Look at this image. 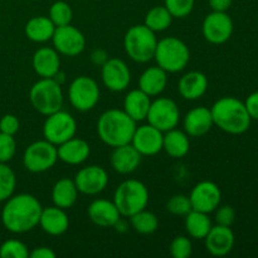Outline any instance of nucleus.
I'll return each instance as SVG.
<instances>
[{
    "label": "nucleus",
    "mask_w": 258,
    "mask_h": 258,
    "mask_svg": "<svg viewBox=\"0 0 258 258\" xmlns=\"http://www.w3.org/2000/svg\"><path fill=\"white\" fill-rule=\"evenodd\" d=\"M42 209V204L32 194H13L3 207L2 223L10 233H27L39 224Z\"/></svg>",
    "instance_id": "f257e3e1"
},
{
    "label": "nucleus",
    "mask_w": 258,
    "mask_h": 258,
    "mask_svg": "<svg viewBox=\"0 0 258 258\" xmlns=\"http://www.w3.org/2000/svg\"><path fill=\"white\" fill-rule=\"evenodd\" d=\"M213 123L231 135H241L251 126V116L244 102L236 97H222L211 108Z\"/></svg>",
    "instance_id": "f03ea898"
},
{
    "label": "nucleus",
    "mask_w": 258,
    "mask_h": 258,
    "mask_svg": "<svg viewBox=\"0 0 258 258\" xmlns=\"http://www.w3.org/2000/svg\"><path fill=\"white\" fill-rule=\"evenodd\" d=\"M136 127V121L118 108L105 111L97 121L98 138L111 148L130 144Z\"/></svg>",
    "instance_id": "7ed1b4c3"
},
{
    "label": "nucleus",
    "mask_w": 258,
    "mask_h": 258,
    "mask_svg": "<svg viewBox=\"0 0 258 258\" xmlns=\"http://www.w3.org/2000/svg\"><path fill=\"white\" fill-rule=\"evenodd\" d=\"M113 203L120 212L121 217L130 218L131 216L148 207L149 190L143 181L128 179L116 188Z\"/></svg>",
    "instance_id": "20e7f679"
},
{
    "label": "nucleus",
    "mask_w": 258,
    "mask_h": 258,
    "mask_svg": "<svg viewBox=\"0 0 258 258\" xmlns=\"http://www.w3.org/2000/svg\"><path fill=\"white\" fill-rule=\"evenodd\" d=\"M156 44L158 39L155 32L149 29L145 24L133 25L123 37L126 54L138 63H148L154 59Z\"/></svg>",
    "instance_id": "39448f33"
},
{
    "label": "nucleus",
    "mask_w": 258,
    "mask_h": 258,
    "mask_svg": "<svg viewBox=\"0 0 258 258\" xmlns=\"http://www.w3.org/2000/svg\"><path fill=\"white\" fill-rule=\"evenodd\" d=\"M154 59L159 67L168 73L183 71L190 59V52L185 43L176 37H166L158 40Z\"/></svg>",
    "instance_id": "423d86ee"
},
{
    "label": "nucleus",
    "mask_w": 258,
    "mask_h": 258,
    "mask_svg": "<svg viewBox=\"0 0 258 258\" xmlns=\"http://www.w3.org/2000/svg\"><path fill=\"white\" fill-rule=\"evenodd\" d=\"M29 100L35 111L48 116L62 110L64 97L59 83L53 78H40L30 88Z\"/></svg>",
    "instance_id": "0eeeda50"
},
{
    "label": "nucleus",
    "mask_w": 258,
    "mask_h": 258,
    "mask_svg": "<svg viewBox=\"0 0 258 258\" xmlns=\"http://www.w3.org/2000/svg\"><path fill=\"white\" fill-rule=\"evenodd\" d=\"M58 160L57 146L49 141L38 140L30 144L23 155V165L30 173H44L55 165Z\"/></svg>",
    "instance_id": "6e6552de"
},
{
    "label": "nucleus",
    "mask_w": 258,
    "mask_h": 258,
    "mask_svg": "<svg viewBox=\"0 0 258 258\" xmlns=\"http://www.w3.org/2000/svg\"><path fill=\"white\" fill-rule=\"evenodd\" d=\"M100 87L93 78L80 76L71 82L68 88V98L73 107L81 112H86L95 107L100 100Z\"/></svg>",
    "instance_id": "1a4fd4ad"
},
{
    "label": "nucleus",
    "mask_w": 258,
    "mask_h": 258,
    "mask_svg": "<svg viewBox=\"0 0 258 258\" xmlns=\"http://www.w3.org/2000/svg\"><path fill=\"white\" fill-rule=\"evenodd\" d=\"M76 133L77 122L75 117L62 110L48 115L43 125V136L45 140L55 146L75 138Z\"/></svg>",
    "instance_id": "9d476101"
},
{
    "label": "nucleus",
    "mask_w": 258,
    "mask_h": 258,
    "mask_svg": "<svg viewBox=\"0 0 258 258\" xmlns=\"http://www.w3.org/2000/svg\"><path fill=\"white\" fill-rule=\"evenodd\" d=\"M146 120L154 127L160 131H165L175 128L180 120V111L174 100L166 97H159L151 101Z\"/></svg>",
    "instance_id": "9b49d317"
},
{
    "label": "nucleus",
    "mask_w": 258,
    "mask_h": 258,
    "mask_svg": "<svg viewBox=\"0 0 258 258\" xmlns=\"http://www.w3.org/2000/svg\"><path fill=\"white\" fill-rule=\"evenodd\" d=\"M202 32L207 42L223 44L233 34V20L227 12H212L203 20Z\"/></svg>",
    "instance_id": "f8f14e48"
},
{
    "label": "nucleus",
    "mask_w": 258,
    "mask_h": 258,
    "mask_svg": "<svg viewBox=\"0 0 258 258\" xmlns=\"http://www.w3.org/2000/svg\"><path fill=\"white\" fill-rule=\"evenodd\" d=\"M53 48L59 54L67 57H76L85 50L86 38L81 30L72 24L55 27L54 34L52 37Z\"/></svg>",
    "instance_id": "ddd939ff"
},
{
    "label": "nucleus",
    "mask_w": 258,
    "mask_h": 258,
    "mask_svg": "<svg viewBox=\"0 0 258 258\" xmlns=\"http://www.w3.org/2000/svg\"><path fill=\"white\" fill-rule=\"evenodd\" d=\"M189 199L193 211L209 214L216 211L221 204L222 191L216 183L204 180L191 189Z\"/></svg>",
    "instance_id": "4468645a"
},
{
    "label": "nucleus",
    "mask_w": 258,
    "mask_h": 258,
    "mask_svg": "<svg viewBox=\"0 0 258 258\" xmlns=\"http://www.w3.org/2000/svg\"><path fill=\"white\" fill-rule=\"evenodd\" d=\"M78 193L86 196H97L102 193L108 184L107 171L100 165H88L82 168L75 176Z\"/></svg>",
    "instance_id": "2eb2a0df"
},
{
    "label": "nucleus",
    "mask_w": 258,
    "mask_h": 258,
    "mask_svg": "<svg viewBox=\"0 0 258 258\" xmlns=\"http://www.w3.org/2000/svg\"><path fill=\"white\" fill-rule=\"evenodd\" d=\"M101 77L106 88L112 92H122L131 82V72L127 64L118 58H108L101 67Z\"/></svg>",
    "instance_id": "dca6fc26"
},
{
    "label": "nucleus",
    "mask_w": 258,
    "mask_h": 258,
    "mask_svg": "<svg viewBox=\"0 0 258 258\" xmlns=\"http://www.w3.org/2000/svg\"><path fill=\"white\" fill-rule=\"evenodd\" d=\"M163 131L148 123L136 127L131 145L141 154V156H153L163 150Z\"/></svg>",
    "instance_id": "f3484780"
},
{
    "label": "nucleus",
    "mask_w": 258,
    "mask_h": 258,
    "mask_svg": "<svg viewBox=\"0 0 258 258\" xmlns=\"http://www.w3.org/2000/svg\"><path fill=\"white\" fill-rule=\"evenodd\" d=\"M234 233L231 227L217 226L212 227L209 233L204 238L206 248L212 256L223 257L228 254L234 247Z\"/></svg>",
    "instance_id": "a211bd4d"
},
{
    "label": "nucleus",
    "mask_w": 258,
    "mask_h": 258,
    "mask_svg": "<svg viewBox=\"0 0 258 258\" xmlns=\"http://www.w3.org/2000/svg\"><path fill=\"white\" fill-rule=\"evenodd\" d=\"M90 221L101 228H111L121 218L118 209L116 208L113 201L107 199H96L90 204L87 209Z\"/></svg>",
    "instance_id": "6ab92c4d"
},
{
    "label": "nucleus",
    "mask_w": 258,
    "mask_h": 258,
    "mask_svg": "<svg viewBox=\"0 0 258 258\" xmlns=\"http://www.w3.org/2000/svg\"><path fill=\"white\" fill-rule=\"evenodd\" d=\"M213 117H212L211 108L199 106V107L191 108L186 112L183 120L184 131L186 135L191 138H201L204 136L213 126Z\"/></svg>",
    "instance_id": "aec40b11"
},
{
    "label": "nucleus",
    "mask_w": 258,
    "mask_h": 258,
    "mask_svg": "<svg viewBox=\"0 0 258 258\" xmlns=\"http://www.w3.org/2000/svg\"><path fill=\"white\" fill-rule=\"evenodd\" d=\"M111 166L118 174H131L140 166L141 154L130 144L113 148L110 159Z\"/></svg>",
    "instance_id": "412c9836"
},
{
    "label": "nucleus",
    "mask_w": 258,
    "mask_h": 258,
    "mask_svg": "<svg viewBox=\"0 0 258 258\" xmlns=\"http://www.w3.org/2000/svg\"><path fill=\"white\" fill-rule=\"evenodd\" d=\"M58 159L68 165H80L85 163L91 154V148L83 139L72 138L57 146Z\"/></svg>",
    "instance_id": "4be33fe9"
},
{
    "label": "nucleus",
    "mask_w": 258,
    "mask_h": 258,
    "mask_svg": "<svg viewBox=\"0 0 258 258\" xmlns=\"http://www.w3.org/2000/svg\"><path fill=\"white\" fill-rule=\"evenodd\" d=\"M38 226L49 236H62L70 227V219L64 209L55 206L48 207L42 209Z\"/></svg>",
    "instance_id": "5701e85b"
},
{
    "label": "nucleus",
    "mask_w": 258,
    "mask_h": 258,
    "mask_svg": "<svg viewBox=\"0 0 258 258\" xmlns=\"http://www.w3.org/2000/svg\"><path fill=\"white\" fill-rule=\"evenodd\" d=\"M33 70L39 77L53 78L60 70L59 53L50 47L39 48L33 55Z\"/></svg>",
    "instance_id": "b1692460"
},
{
    "label": "nucleus",
    "mask_w": 258,
    "mask_h": 258,
    "mask_svg": "<svg viewBox=\"0 0 258 258\" xmlns=\"http://www.w3.org/2000/svg\"><path fill=\"white\" fill-rule=\"evenodd\" d=\"M208 90V78L199 71L185 73L179 80L178 91L184 100L194 101L204 96Z\"/></svg>",
    "instance_id": "393cba45"
},
{
    "label": "nucleus",
    "mask_w": 258,
    "mask_h": 258,
    "mask_svg": "<svg viewBox=\"0 0 258 258\" xmlns=\"http://www.w3.org/2000/svg\"><path fill=\"white\" fill-rule=\"evenodd\" d=\"M168 85V72L159 66L149 67L139 78V88L150 97L163 93Z\"/></svg>",
    "instance_id": "a878e982"
},
{
    "label": "nucleus",
    "mask_w": 258,
    "mask_h": 258,
    "mask_svg": "<svg viewBox=\"0 0 258 258\" xmlns=\"http://www.w3.org/2000/svg\"><path fill=\"white\" fill-rule=\"evenodd\" d=\"M151 105L150 96L146 95L145 92L138 88V90H133L125 96L123 100V111L130 116L133 120L144 121L146 120L148 116L149 108Z\"/></svg>",
    "instance_id": "bb28decb"
},
{
    "label": "nucleus",
    "mask_w": 258,
    "mask_h": 258,
    "mask_svg": "<svg viewBox=\"0 0 258 258\" xmlns=\"http://www.w3.org/2000/svg\"><path fill=\"white\" fill-rule=\"evenodd\" d=\"M55 25L53 24L49 17H44V15L33 17L32 19L28 20L24 28L28 39L34 43H45L48 40H52Z\"/></svg>",
    "instance_id": "cd10ccee"
},
{
    "label": "nucleus",
    "mask_w": 258,
    "mask_h": 258,
    "mask_svg": "<svg viewBox=\"0 0 258 258\" xmlns=\"http://www.w3.org/2000/svg\"><path fill=\"white\" fill-rule=\"evenodd\" d=\"M190 143L185 131L171 128L165 131L163 139V150L174 159H180L188 154Z\"/></svg>",
    "instance_id": "c85d7f7f"
},
{
    "label": "nucleus",
    "mask_w": 258,
    "mask_h": 258,
    "mask_svg": "<svg viewBox=\"0 0 258 258\" xmlns=\"http://www.w3.org/2000/svg\"><path fill=\"white\" fill-rule=\"evenodd\" d=\"M78 198V189L76 186L75 180L68 178H62L53 185L52 201L55 207L62 209H70L75 206Z\"/></svg>",
    "instance_id": "c756f323"
},
{
    "label": "nucleus",
    "mask_w": 258,
    "mask_h": 258,
    "mask_svg": "<svg viewBox=\"0 0 258 258\" xmlns=\"http://www.w3.org/2000/svg\"><path fill=\"white\" fill-rule=\"evenodd\" d=\"M184 224H185L186 233L194 239H204L213 227L208 214L203 213V212L193 211V209L185 216Z\"/></svg>",
    "instance_id": "7c9ffc66"
},
{
    "label": "nucleus",
    "mask_w": 258,
    "mask_h": 258,
    "mask_svg": "<svg viewBox=\"0 0 258 258\" xmlns=\"http://www.w3.org/2000/svg\"><path fill=\"white\" fill-rule=\"evenodd\" d=\"M173 22V17L165 7H154L151 8L145 15L144 24L151 29L153 32H164L168 29Z\"/></svg>",
    "instance_id": "2f4dec72"
},
{
    "label": "nucleus",
    "mask_w": 258,
    "mask_h": 258,
    "mask_svg": "<svg viewBox=\"0 0 258 258\" xmlns=\"http://www.w3.org/2000/svg\"><path fill=\"white\" fill-rule=\"evenodd\" d=\"M130 224L138 233L153 234L159 227V219L153 212L145 209L138 212L130 217Z\"/></svg>",
    "instance_id": "473e14b6"
},
{
    "label": "nucleus",
    "mask_w": 258,
    "mask_h": 258,
    "mask_svg": "<svg viewBox=\"0 0 258 258\" xmlns=\"http://www.w3.org/2000/svg\"><path fill=\"white\" fill-rule=\"evenodd\" d=\"M17 178L8 163H0V203L9 199L14 194Z\"/></svg>",
    "instance_id": "72a5a7b5"
},
{
    "label": "nucleus",
    "mask_w": 258,
    "mask_h": 258,
    "mask_svg": "<svg viewBox=\"0 0 258 258\" xmlns=\"http://www.w3.org/2000/svg\"><path fill=\"white\" fill-rule=\"evenodd\" d=\"M73 18L72 8L68 3L63 0L54 2L49 8V19L52 20L55 27H63V25L71 24Z\"/></svg>",
    "instance_id": "f704fd0d"
},
{
    "label": "nucleus",
    "mask_w": 258,
    "mask_h": 258,
    "mask_svg": "<svg viewBox=\"0 0 258 258\" xmlns=\"http://www.w3.org/2000/svg\"><path fill=\"white\" fill-rule=\"evenodd\" d=\"M0 257L2 258H28L29 251L27 244L19 239H8L0 246Z\"/></svg>",
    "instance_id": "c9c22d12"
},
{
    "label": "nucleus",
    "mask_w": 258,
    "mask_h": 258,
    "mask_svg": "<svg viewBox=\"0 0 258 258\" xmlns=\"http://www.w3.org/2000/svg\"><path fill=\"white\" fill-rule=\"evenodd\" d=\"M196 0H164V7L173 18H185L193 12Z\"/></svg>",
    "instance_id": "e433bc0d"
},
{
    "label": "nucleus",
    "mask_w": 258,
    "mask_h": 258,
    "mask_svg": "<svg viewBox=\"0 0 258 258\" xmlns=\"http://www.w3.org/2000/svg\"><path fill=\"white\" fill-rule=\"evenodd\" d=\"M166 209L174 216L185 217L191 211L190 199H189L188 196H184V194H175L168 201Z\"/></svg>",
    "instance_id": "4c0bfd02"
},
{
    "label": "nucleus",
    "mask_w": 258,
    "mask_h": 258,
    "mask_svg": "<svg viewBox=\"0 0 258 258\" xmlns=\"http://www.w3.org/2000/svg\"><path fill=\"white\" fill-rule=\"evenodd\" d=\"M170 253L174 258H188L193 253V244L186 236H176L171 241Z\"/></svg>",
    "instance_id": "58836bf2"
},
{
    "label": "nucleus",
    "mask_w": 258,
    "mask_h": 258,
    "mask_svg": "<svg viewBox=\"0 0 258 258\" xmlns=\"http://www.w3.org/2000/svg\"><path fill=\"white\" fill-rule=\"evenodd\" d=\"M17 153V141L14 136L0 133V163H9Z\"/></svg>",
    "instance_id": "ea45409f"
},
{
    "label": "nucleus",
    "mask_w": 258,
    "mask_h": 258,
    "mask_svg": "<svg viewBox=\"0 0 258 258\" xmlns=\"http://www.w3.org/2000/svg\"><path fill=\"white\" fill-rule=\"evenodd\" d=\"M216 223L219 226H226L231 227L234 223V219H236V212H234L233 207L231 206H222L218 207L216 209Z\"/></svg>",
    "instance_id": "a19ab883"
},
{
    "label": "nucleus",
    "mask_w": 258,
    "mask_h": 258,
    "mask_svg": "<svg viewBox=\"0 0 258 258\" xmlns=\"http://www.w3.org/2000/svg\"><path fill=\"white\" fill-rule=\"evenodd\" d=\"M20 122L18 117L13 113H7L0 118V133L8 134V135H13L19 131Z\"/></svg>",
    "instance_id": "79ce46f5"
},
{
    "label": "nucleus",
    "mask_w": 258,
    "mask_h": 258,
    "mask_svg": "<svg viewBox=\"0 0 258 258\" xmlns=\"http://www.w3.org/2000/svg\"><path fill=\"white\" fill-rule=\"evenodd\" d=\"M244 106H246L247 111H248L252 120L258 121V91L251 93V95L247 97L246 102H244Z\"/></svg>",
    "instance_id": "37998d69"
},
{
    "label": "nucleus",
    "mask_w": 258,
    "mask_h": 258,
    "mask_svg": "<svg viewBox=\"0 0 258 258\" xmlns=\"http://www.w3.org/2000/svg\"><path fill=\"white\" fill-rule=\"evenodd\" d=\"M30 258H54L55 252L49 247H38L29 252Z\"/></svg>",
    "instance_id": "c03bdc74"
},
{
    "label": "nucleus",
    "mask_w": 258,
    "mask_h": 258,
    "mask_svg": "<svg viewBox=\"0 0 258 258\" xmlns=\"http://www.w3.org/2000/svg\"><path fill=\"white\" fill-rule=\"evenodd\" d=\"M208 3L213 12H227L233 0H208Z\"/></svg>",
    "instance_id": "a18cd8bd"
},
{
    "label": "nucleus",
    "mask_w": 258,
    "mask_h": 258,
    "mask_svg": "<svg viewBox=\"0 0 258 258\" xmlns=\"http://www.w3.org/2000/svg\"><path fill=\"white\" fill-rule=\"evenodd\" d=\"M107 59H108V54L103 49H95L92 53H91V62H92L95 66H100V67H102Z\"/></svg>",
    "instance_id": "49530a36"
},
{
    "label": "nucleus",
    "mask_w": 258,
    "mask_h": 258,
    "mask_svg": "<svg viewBox=\"0 0 258 258\" xmlns=\"http://www.w3.org/2000/svg\"><path fill=\"white\" fill-rule=\"evenodd\" d=\"M113 228H115L118 233H125V232L127 231L128 227H127V223H126L122 218H120L117 222H116V224L113 226Z\"/></svg>",
    "instance_id": "de8ad7c7"
},
{
    "label": "nucleus",
    "mask_w": 258,
    "mask_h": 258,
    "mask_svg": "<svg viewBox=\"0 0 258 258\" xmlns=\"http://www.w3.org/2000/svg\"><path fill=\"white\" fill-rule=\"evenodd\" d=\"M53 80H54L55 82L59 83V85L62 86L63 83L66 82V75H64V72H62V71L59 70V71H58V72L54 75V77H53Z\"/></svg>",
    "instance_id": "09e8293b"
}]
</instances>
